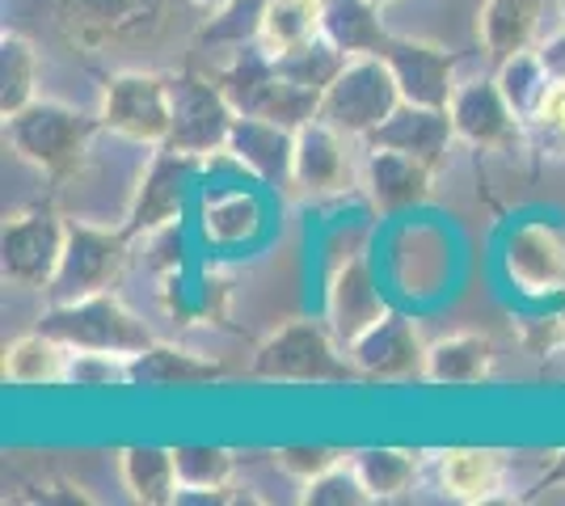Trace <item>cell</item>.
Segmentation results:
<instances>
[{
    "mask_svg": "<svg viewBox=\"0 0 565 506\" xmlns=\"http://www.w3.org/2000/svg\"><path fill=\"white\" fill-rule=\"evenodd\" d=\"M249 376L270 385H359L363 380L351 363V351L338 342L326 316L321 321L296 316L279 325L266 342H258Z\"/></svg>",
    "mask_w": 565,
    "mask_h": 506,
    "instance_id": "cell-1",
    "label": "cell"
},
{
    "mask_svg": "<svg viewBox=\"0 0 565 506\" xmlns=\"http://www.w3.org/2000/svg\"><path fill=\"white\" fill-rule=\"evenodd\" d=\"M102 131L97 115H81L76 106L34 97L25 110L4 119V144L22 157L25 165L47 173L51 182H68L72 173L89 161V144Z\"/></svg>",
    "mask_w": 565,
    "mask_h": 506,
    "instance_id": "cell-2",
    "label": "cell"
},
{
    "mask_svg": "<svg viewBox=\"0 0 565 506\" xmlns=\"http://www.w3.org/2000/svg\"><path fill=\"white\" fill-rule=\"evenodd\" d=\"M39 330L60 337L68 351H110L127 359L157 342L143 316L131 313L115 291H97L72 304H47V313L39 316Z\"/></svg>",
    "mask_w": 565,
    "mask_h": 506,
    "instance_id": "cell-3",
    "label": "cell"
},
{
    "mask_svg": "<svg viewBox=\"0 0 565 506\" xmlns=\"http://www.w3.org/2000/svg\"><path fill=\"white\" fill-rule=\"evenodd\" d=\"M401 106V89L384 55H351L330 89L321 94L317 119L338 127L347 140H367L380 122L393 119Z\"/></svg>",
    "mask_w": 565,
    "mask_h": 506,
    "instance_id": "cell-4",
    "label": "cell"
},
{
    "mask_svg": "<svg viewBox=\"0 0 565 506\" xmlns=\"http://www.w3.org/2000/svg\"><path fill=\"white\" fill-rule=\"evenodd\" d=\"M102 131L140 148H166L173 131V76L115 73L97 101Z\"/></svg>",
    "mask_w": 565,
    "mask_h": 506,
    "instance_id": "cell-5",
    "label": "cell"
},
{
    "mask_svg": "<svg viewBox=\"0 0 565 506\" xmlns=\"http://www.w3.org/2000/svg\"><path fill=\"white\" fill-rule=\"evenodd\" d=\"M131 262V233L68 219V245H64V262L55 270L47 288L51 304H72L97 291H110L122 279V270Z\"/></svg>",
    "mask_w": 565,
    "mask_h": 506,
    "instance_id": "cell-6",
    "label": "cell"
},
{
    "mask_svg": "<svg viewBox=\"0 0 565 506\" xmlns=\"http://www.w3.org/2000/svg\"><path fill=\"white\" fill-rule=\"evenodd\" d=\"M64 245H68V219L51 203L9 212L0 224V270L18 288L47 291L64 262Z\"/></svg>",
    "mask_w": 565,
    "mask_h": 506,
    "instance_id": "cell-7",
    "label": "cell"
},
{
    "mask_svg": "<svg viewBox=\"0 0 565 506\" xmlns=\"http://www.w3.org/2000/svg\"><path fill=\"white\" fill-rule=\"evenodd\" d=\"M233 122H236V106L220 89L215 76H199V73L173 76V131H169L166 148L182 152V157H194V161L224 157L228 136H233Z\"/></svg>",
    "mask_w": 565,
    "mask_h": 506,
    "instance_id": "cell-8",
    "label": "cell"
},
{
    "mask_svg": "<svg viewBox=\"0 0 565 506\" xmlns=\"http://www.w3.org/2000/svg\"><path fill=\"white\" fill-rule=\"evenodd\" d=\"M199 165H203V161L182 157V152H173V148H152L140 182H136V191H131L127 216H122V228L131 233V241L182 224L186 186H190V177L199 173Z\"/></svg>",
    "mask_w": 565,
    "mask_h": 506,
    "instance_id": "cell-9",
    "label": "cell"
},
{
    "mask_svg": "<svg viewBox=\"0 0 565 506\" xmlns=\"http://www.w3.org/2000/svg\"><path fill=\"white\" fill-rule=\"evenodd\" d=\"M502 274L527 300L565 295V233L557 224L527 219L515 224L502 241Z\"/></svg>",
    "mask_w": 565,
    "mask_h": 506,
    "instance_id": "cell-10",
    "label": "cell"
},
{
    "mask_svg": "<svg viewBox=\"0 0 565 506\" xmlns=\"http://www.w3.org/2000/svg\"><path fill=\"white\" fill-rule=\"evenodd\" d=\"M426 342L423 330L401 313L380 316L367 334L351 346V363L359 367L363 380H380V385H401V380H423L426 372Z\"/></svg>",
    "mask_w": 565,
    "mask_h": 506,
    "instance_id": "cell-11",
    "label": "cell"
},
{
    "mask_svg": "<svg viewBox=\"0 0 565 506\" xmlns=\"http://www.w3.org/2000/svg\"><path fill=\"white\" fill-rule=\"evenodd\" d=\"M384 313H388V304L380 295L376 270L367 262V254H351V258L330 266V279H326V321H330V330L338 334V342L347 351Z\"/></svg>",
    "mask_w": 565,
    "mask_h": 506,
    "instance_id": "cell-12",
    "label": "cell"
},
{
    "mask_svg": "<svg viewBox=\"0 0 565 506\" xmlns=\"http://www.w3.org/2000/svg\"><path fill=\"white\" fill-rule=\"evenodd\" d=\"M384 64L397 76L401 101H414V106H435V110H448L451 97H456V64L460 55L439 43H423V39H388V47L380 51Z\"/></svg>",
    "mask_w": 565,
    "mask_h": 506,
    "instance_id": "cell-13",
    "label": "cell"
},
{
    "mask_svg": "<svg viewBox=\"0 0 565 506\" xmlns=\"http://www.w3.org/2000/svg\"><path fill=\"white\" fill-rule=\"evenodd\" d=\"M359 177L351 161L347 136L326 119H308L296 131V169H291V194L305 198H333L347 194Z\"/></svg>",
    "mask_w": 565,
    "mask_h": 506,
    "instance_id": "cell-14",
    "label": "cell"
},
{
    "mask_svg": "<svg viewBox=\"0 0 565 506\" xmlns=\"http://www.w3.org/2000/svg\"><path fill=\"white\" fill-rule=\"evenodd\" d=\"M359 186L376 216H401L430 198L435 169L418 157H405L397 148H367L363 169H359Z\"/></svg>",
    "mask_w": 565,
    "mask_h": 506,
    "instance_id": "cell-15",
    "label": "cell"
},
{
    "mask_svg": "<svg viewBox=\"0 0 565 506\" xmlns=\"http://www.w3.org/2000/svg\"><path fill=\"white\" fill-rule=\"evenodd\" d=\"M224 157L236 161L245 173H254L262 186L291 191V169H296V131H291V127H282V122L258 119V115H236Z\"/></svg>",
    "mask_w": 565,
    "mask_h": 506,
    "instance_id": "cell-16",
    "label": "cell"
},
{
    "mask_svg": "<svg viewBox=\"0 0 565 506\" xmlns=\"http://www.w3.org/2000/svg\"><path fill=\"white\" fill-rule=\"evenodd\" d=\"M456 140L481 148V152H498V148L519 144V115L511 110V101L502 97L498 80H465L448 106Z\"/></svg>",
    "mask_w": 565,
    "mask_h": 506,
    "instance_id": "cell-17",
    "label": "cell"
},
{
    "mask_svg": "<svg viewBox=\"0 0 565 506\" xmlns=\"http://www.w3.org/2000/svg\"><path fill=\"white\" fill-rule=\"evenodd\" d=\"M451 140H456V127H451L448 110L401 101L397 110H393V119L380 122L363 144L367 148H397V152H405V157H418V161H426L430 169H439L444 161H448Z\"/></svg>",
    "mask_w": 565,
    "mask_h": 506,
    "instance_id": "cell-18",
    "label": "cell"
},
{
    "mask_svg": "<svg viewBox=\"0 0 565 506\" xmlns=\"http://www.w3.org/2000/svg\"><path fill=\"white\" fill-rule=\"evenodd\" d=\"M127 376L136 388H194V385H215L224 380V363L212 355H199L173 342H152L140 355L127 359Z\"/></svg>",
    "mask_w": 565,
    "mask_h": 506,
    "instance_id": "cell-19",
    "label": "cell"
},
{
    "mask_svg": "<svg viewBox=\"0 0 565 506\" xmlns=\"http://www.w3.org/2000/svg\"><path fill=\"white\" fill-rule=\"evenodd\" d=\"M498 351L486 334H448L426 346V385L439 388H469L486 385L494 376Z\"/></svg>",
    "mask_w": 565,
    "mask_h": 506,
    "instance_id": "cell-20",
    "label": "cell"
},
{
    "mask_svg": "<svg viewBox=\"0 0 565 506\" xmlns=\"http://www.w3.org/2000/svg\"><path fill=\"white\" fill-rule=\"evenodd\" d=\"M507 482V460L494 448H451L439 456V485L451 503H494Z\"/></svg>",
    "mask_w": 565,
    "mask_h": 506,
    "instance_id": "cell-21",
    "label": "cell"
},
{
    "mask_svg": "<svg viewBox=\"0 0 565 506\" xmlns=\"http://www.w3.org/2000/svg\"><path fill=\"white\" fill-rule=\"evenodd\" d=\"M541 4L544 0H481L477 9V39L481 51L502 64L515 51L536 47V30H541Z\"/></svg>",
    "mask_w": 565,
    "mask_h": 506,
    "instance_id": "cell-22",
    "label": "cell"
},
{
    "mask_svg": "<svg viewBox=\"0 0 565 506\" xmlns=\"http://www.w3.org/2000/svg\"><path fill=\"white\" fill-rule=\"evenodd\" d=\"M118 477L127 485L131 503L140 506H169L178 503V464H173V448H157V443H131L118 448Z\"/></svg>",
    "mask_w": 565,
    "mask_h": 506,
    "instance_id": "cell-23",
    "label": "cell"
},
{
    "mask_svg": "<svg viewBox=\"0 0 565 506\" xmlns=\"http://www.w3.org/2000/svg\"><path fill=\"white\" fill-rule=\"evenodd\" d=\"M0 376L4 385L18 388H55L64 385L68 376V346L60 337L43 334H22L4 346V359H0Z\"/></svg>",
    "mask_w": 565,
    "mask_h": 506,
    "instance_id": "cell-24",
    "label": "cell"
},
{
    "mask_svg": "<svg viewBox=\"0 0 565 506\" xmlns=\"http://www.w3.org/2000/svg\"><path fill=\"white\" fill-rule=\"evenodd\" d=\"M372 0H321V34L347 55H380L388 47V30Z\"/></svg>",
    "mask_w": 565,
    "mask_h": 506,
    "instance_id": "cell-25",
    "label": "cell"
},
{
    "mask_svg": "<svg viewBox=\"0 0 565 506\" xmlns=\"http://www.w3.org/2000/svg\"><path fill=\"white\" fill-rule=\"evenodd\" d=\"M173 464H178V503H220L224 489L236 477V456L220 443H178L173 448Z\"/></svg>",
    "mask_w": 565,
    "mask_h": 506,
    "instance_id": "cell-26",
    "label": "cell"
},
{
    "mask_svg": "<svg viewBox=\"0 0 565 506\" xmlns=\"http://www.w3.org/2000/svg\"><path fill=\"white\" fill-rule=\"evenodd\" d=\"M34 97H39V51L25 34L4 30L0 34V119L25 110Z\"/></svg>",
    "mask_w": 565,
    "mask_h": 506,
    "instance_id": "cell-27",
    "label": "cell"
},
{
    "mask_svg": "<svg viewBox=\"0 0 565 506\" xmlns=\"http://www.w3.org/2000/svg\"><path fill=\"white\" fill-rule=\"evenodd\" d=\"M351 464L376 503L405 498L418 482V469H423L418 452H409V448H363V452H354Z\"/></svg>",
    "mask_w": 565,
    "mask_h": 506,
    "instance_id": "cell-28",
    "label": "cell"
},
{
    "mask_svg": "<svg viewBox=\"0 0 565 506\" xmlns=\"http://www.w3.org/2000/svg\"><path fill=\"white\" fill-rule=\"evenodd\" d=\"M203 237L212 245H245L262 224V207L245 191H215L203 198Z\"/></svg>",
    "mask_w": 565,
    "mask_h": 506,
    "instance_id": "cell-29",
    "label": "cell"
},
{
    "mask_svg": "<svg viewBox=\"0 0 565 506\" xmlns=\"http://www.w3.org/2000/svg\"><path fill=\"white\" fill-rule=\"evenodd\" d=\"M494 80H498V89H502V97L511 101V110H515L523 122L536 119L544 94H548V85H553V76H548V68H544V60L536 47L515 51L511 60H502Z\"/></svg>",
    "mask_w": 565,
    "mask_h": 506,
    "instance_id": "cell-30",
    "label": "cell"
},
{
    "mask_svg": "<svg viewBox=\"0 0 565 506\" xmlns=\"http://www.w3.org/2000/svg\"><path fill=\"white\" fill-rule=\"evenodd\" d=\"M347 60H351L347 51H338L326 34H317V39H308V43H300V47L279 51V55H275V68H279L287 80L326 94L333 80H338V73L347 68Z\"/></svg>",
    "mask_w": 565,
    "mask_h": 506,
    "instance_id": "cell-31",
    "label": "cell"
},
{
    "mask_svg": "<svg viewBox=\"0 0 565 506\" xmlns=\"http://www.w3.org/2000/svg\"><path fill=\"white\" fill-rule=\"evenodd\" d=\"M321 34V0H270L262 22V47L270 55L291 51Z\"/></svg>",
    "mask_w": 565,
    "mask_h": 506,
    "instance_id": "cell-32",
    "label": "cell"
},
{
    "mask_svg": "<svg viewBox=\"0 0 565 506\" xmlns=\"http://www.w3.org/2000/svg\"><path fill=\"white\" fill-rule=\"evenodd\" d=\"M266 4L270 0H228L212 9V18L199 25V43H212V47H245V43H258L262 22H266Z\"/></svg>",
    "mask_w": 565,
    "mask_h": 506,
    "instance_id": "cell-33",
    "label": "cell"
},
{
    "mask_svg": "<svg viewBox=\"0 0 565 506\" xmlns=\"http://www.w3.org/2000/svg\"><path fill=\"white\" fill-rule=\"evenodd\" d=\"M367 503H376V498L363 485V477L354 473V464L351 469L338 464L330 473L305 482V489H300V506H367Z\"/></svg>",
    "mask_w": 565,
    "mask_h": 506,
    "instance_id": "cell-34",
    "label": "cell"
},
{
    "mask_svg": "<svg viewBox=\"0 0 565 506\" xmlns=\"http://www.w3.org/2000/svg\"><path fill=\"white\" fill-rule=\"evenodd\" d=\"M115 385H131V376H127V355H110V351H68L64 388H115Z\"/></svg>",
    "mask_w": 565,
    "mask_h": 506,
    "instance_id": "cell-35",
    "label": "cell"
},
{
    "mask_svg": "<svg viewBox=\"0 0 565 506\" xmlns=\"http://www.w3.org/2000/svg\"><path fill=\"white\" fill-rule=\"evenodd\" d=\"M347 460L342 448H330V443H287L275 452V469L287 473L291 482H312V477H321V473H330Z\"/></svg>",
    "mask_w": 565,
    "mask_h": 506,
    "instance_id": "cell-36",
    "label": "cell"
},
{
    "mask_svg": "<svg viewBox=\"0 0 565 506\" xmlns=\"http://www.w3.org/2000/svg\"><path fill=\"white\" fill-rule=\"evenodd\" d=\"M536 127H541L544 136H553V140H562L565 144V85L562 80H553L548 85V94H544L541 110H536Z\"/></svg>",
    "mask_w": 565,
    "mask_h": 506,
    "instance_id": "cell-37",
    "label": "cell"
},
{
    "mask_svg": "<svg viewBox=\"0 0 565 506\" xmlns=\"http://www.w3.org/2000/svg\"><path fill=\"white\" fill-rule=\"evenodd\" d=\"M536 51H541V60H544V68H548V76L565 85V25L557 30V34L541 39V43H536Z\"/></svg>",
    "mask_w": 565,
    "mask_h": 506,
    "instance_id": "cell-38",
    "label": "cell"
},
{
    "mask_svg": "<svg viewBox=\"0 0 565 506\" xmlns=\"http://www.w3.org/2000/svg\"><path fill=\"white\" fill-rule=\"evenodd\" d=\"M557 485H565V452H557L553 469H544V477L532 485V489H536V494H544V489H557Z\"/></svg>",
    "mask_w": 565,
    "mask_h": 506,
    "instance_id": "cell-39",
    "label": "cell"
},
{
    "mask_svg": "<svg viewBox=\"0 0 565 506\" xmlns=\"http://www.w3.org/2000/svg\"><path fill=\"white\" fill-rule=\"evenodd\" d=\"M190 4H199V9H220V4H228V0H190Z\"/></svg>",
    "mask_w": 565,
    "mask_h": 506,
    "instance_id": "cell-40",
    "label": "cell"
},
{
    "mask_svg": "<svg viewBox=\"0 0 565 506\" xmlns=\"http://www.w3.org/2000/svg\"><path fill=\"white\" fill-rule=\"evenodd\" d=\"M372 4H380V9H388V4H397V0H372Z\"/></svg>",
    "mask_w": 565,
    "mask_h": 506,
    "instance_id": "cell-41",
    "label": "cell"
},
{
    "mask_svg": "<svg viewBox=\"0 0 565 506\" xmlns=\"http://www.w3.org/2000/svg\"><path fill=\"white\" fill-rule=\"evenodd\" d=\"M557 4H562V25H565V0H557Z\"/></svg>",
    "mask_w": 565,
    "mask_h": 506,
    "instance_id": "cell-42",
    "label": "cell"
}]
</instances>
